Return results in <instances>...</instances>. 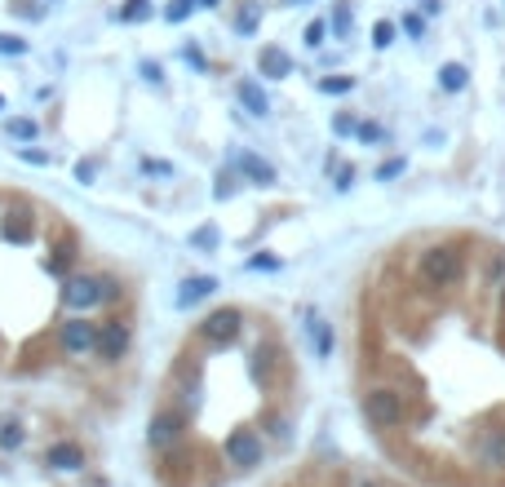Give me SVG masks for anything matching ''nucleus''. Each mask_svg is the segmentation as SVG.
<instances>
[{
  "label": "nucleus",
  "mask_w": 505,
  "mask_h": 487,
  "mask_svg": "<svg viewBox=\"0 0 505 487\" xmlns=\"http://www.w3.org/2000/svg\"><path fill=\"white\" fill-rule=\"evenodd\" d=\"M417 275H421V284H426V288H435V293L457 288V284H461V275H466V257H461L452 244H435V248H426V252H421Z\"/></svg>",
  "instance_id": "nucleus-1"
},
{
  "label": "nucleus",
  "mask_w": 505,
  "mask_h": 487,
  "mask_svg": "<svg viewBox=\"0 0 505 487\" xmlns=\"http://www.w3.org/2000/svg\"><path fill=\"white\" fill-rule=\"evenodd\" d=\"M116 297H120L116 279H103V275H67L62 279V306L67 310H94V306L116 301Z\"/></svg>",
  "instance_id": "nucleus-2"
},
{
  "label": "nucleus",
  "mask_w": 505,
  "mask_h": 487,
  "mask_svg": "<svg viewBox=\"0 0 505 487\" xmlns=\"http://www.w3.org/2000/svg\"><path fill=\"white\" fill-rule=\"evenodd\" d=\"M403 412H408V403H403V394H399L394 385H373V390H364V417H368V425L394 430V425H403Z\"/></svg>",
  "instance_id": "nucleus-3"
},
{
  "label": "nucleus",
  "mask_w": 505,
  "mask_h": 487,
  "mask_svg": "<svg viewBox=\"0 0 505 487\" xmlns=\"http://www.w3.org/2000/svg\"><path fill=\"white\" fill-rule=\"evenodd\" d=\"M240 333H244V310H236V306H222V310H213V315L200 324V337H204L213 351L231 346Z\"/></svg>",
  "instance_id": "nucleus-4"
},
{
  "label": "nucleus",
  "mask_w": 505,
  "mask_h": 487,
  "mask_svg": "<svg viewBox=\"0 0 505 487\" xmlns=\"http://www.w3.org/2000/svg\"><path fill=\"white\" fill-rule=\"evenodd\" d=\"M222 452H227V466H236V470H257L261 466V439L252 430H231Z\"/></svg>",
  "instance_id": "nucleus-5"
},
{
  "label": "nucleus",
  "mask_w": 505,
  "mask_h": 487,
  "mask_svg": "<svg viewBox=\"0 0 505 487\" xmlns=\"http://www.w3.org/2000/svg\"><path fill=\"white\" fill-rule=\"evenodd\" d=\"M182 430H186V417L182 412H155L151 417V425H146V443L155 448V452H164V448H173L178 439H182Z\"/></svg>",
  "instance_id": "nucleus-6"
},
{
  "label": "nucleus",
  "mask_w": 505,
  "mask_h": 487,
  "mask_svg": "<svg viewBox=\"0 0 505 487\" xmlns=\"http://www.w3.org/2000/svg\"><path fill=\"white\" fill-rule=\"evenodd\" d=\"M475 457H479L484 470L505 475V425H488V430H479V439H475Z\"/></svg>",
  "instance_id": "nucleus-7"
},
{
  "label": "nucleus",
  "mask_w": 505,
  "mask_h": 487,
  "mask_svg": "<svg viewBox=\"0 0 505 487\" xmlns=\"http://www.w3.org/2000/svg\"><path fill=\"white\" fill-rule=\"evenodd\" d=\"M58 342H62V351L67 355H89L94 351V342H98V324H89V319H67L62 324V333H58Z\"/></svg>",
  "instance_id": "nucleus-8"
},
{
  "label": "nucleus",
  "mask_w": 505,
  "mask_h": 487,
  "mask_svg": "<svg viewBox=\"0 0 505 487\" xmlns=\"http://www.w3.org/2000/svg\"><path fill=\"white\" fill-rule=\"evenodd\" d=\"M125 351H128V328H125V319H107V324L98 328L94 355H103L107 364H116V359H125Z\"/></svg>",
  "instance_id": "nucleus-9"
},
{
  "label": "nucleus",
  "mask_w": 505,
  "mask_h": 487,
  "mask_svg": "<svg viewBox=\"0 0 505 487\" xmlns=\"http://www.w3.org/2000/svg\"><path fill=\"white\" fill-rule=\"evenodd\" d=\"M45 466L49 470H62V475H76V470H85V448L80 443H54L49 452H45Z\"/></svg>",
  "instance_id": "nucleus-10"
},
{
  "label": "nucleus",
  "mask_w": 505,
  "mask_h": 487,
  "mask_svg": "<svg viewBox=\"0 0 505 487\" xmlns=\"http://www.w3.org/2000/svg\"><path fill=\"white\" fill-rule=\"evenodd\" d=\"M257 71H261L266 80H288V76H293V58H288L279 45H261V54H257Z\"/></svg>",
  "instance_id": "nucleus-11"
},
{
  "label": "nucleus",
  "mask_w": 505,
  "mask_h": 487,
  "mask_svg": "<svg viewBox=\"0 0 505 487\" xmlns=\"http://www.w3.org/2000/svg\"><path fill=\"white\" fill-rule=\"evenodd\" d=\"M218 293V279L213 275H191V279H182V288H178V310H191V306H200L204 297H213Z\"/></svg>",
  "instance_id": "nucleus-12"
},
{
  "label": "nucleus",
  "mask_w": 505,
  "mask_h": 487,
  "mask_svg": "<svg viewBox=\"0 0 505 487\" xmlns=\"http://www.w3.org/2000/svg\"><path fill=\"white\" fill-rule=\"evenodd\" d=\"M236 169L249 177L252 186H275L279 182V173H275V164L270 160H261V155H252V151H244L240 160H236Z\"/></svg>",
  "instance_id": "nucleus-13"
},
{
  "label": "nucleus",
  "mask_w": 505,
  "mask_h": 487,
  "mask_svg": "<svg viewBox=\"0 0 505 487\" xmlns=\"http://www.w3.org/2000/svg\"><path fill=\"white\" fill-rule=\"evenodd\" d=\"M236 98L244 103V111H249V116H257V120L270 111V98H266V89H261L257 80H240V85H236Z\"/></svg>",
  "instance_id": "nucleus-14"
},
{
  "label": "nucleus",
  "mask_w": 505,
  "mask_h": 487,
  "mask_svg": "<svg viewBox=\"0 0 505 487\" xmlns=\"http://www.w3.org/2000/svg\"><path fill=\"white\" fill-rule=\"evenodd\" d=\"M306 333H310V342H315V355H319V359H333V346H337L333 324H324L319 315H306Z\"/></svg>",
  "instance_id": "nucleus-15"
},
{
  "label": "nucleus",
  "mask_w": 505,
  "mask_h": 487,
  "mask_svg": "<svg viewBox=\"0 0 505 487\" xmlns=\"http://www.w3.org/2000/svg\"><path fill=\"white\" fill-rule=\"evenodd\" d=\"M466 85H470V71H466L461 62H443V67H439V89H443V94H461Z\"/></svg>",
  "instance_id": "nucleus-16"
},
{
  "label": "nucleus",
  "mask_w": 505,
  "mask_h": 487,
  "mask_svg": "<svg viewBox=\"0 0 505 487\" xmlns=\"http://www.w3.org/2000/svg\"><path fill=\"white\" fill-rule=\"evenodd\" d=\"M0 235L9 244H31V235H36V222L31 218H22V213H13L4 227H0Z\"/></svg>",
  "instance_id": "nucleus-17"
},
{
  "label": "nucleus",
  "mask_w": 505,
  "mask_h": 487,
  "mask_svg": "<svg viewBox=\"0 0 505 487\" xmlns=\"http://www.w3.org/2000/svg\"><path fill=\"white\" fill-rule=\"evenodd\" d=\"M328 27H333V36H337V40H351L355 18H351V4H346V0H337V4H333V22H328Z\"/></svg>",
  "instance_id": "nucleus-18"
},
{
  "label": "nucleus",
  "mask_w": 505,
  "mask_h": 487,
  "mask_svg": "<svg viewBox=\"0 0 505 487\" xmlns=\"http://www.w3.org/2000/svg\"><path fill=\"white\" fill-rule=\"evenodd\" d=\"M4 128H9V137H13V142H27V146L40 137V124L31 120V116H13V120L4 124Z\"/></svg>",
  "instance_id": "nucleus-19"
},
{
  "label": "nucleus",
  "mask_w": 505,
  "mask_h": 487,
  "mask_svg": "<svg viewBox=\"0 0 505 487\" xmlns=\"http://www.w3.org/2000/svg\"><path fill=\"white\" fill-rule=\"evenodd\" d=\"M22 443H27V430H22L18 421H0V448H4V452H18Z\"/></svg>",
  "instance_id": "nucleus-20"
},
{
  "label": "nucleus",
  "mask_w": 505,
  "mask_h": 487,
  "mask_svg": "<svg viewBox=\"0 0 505 487\" xmlns=\"http://www.w3.org/2000/svg\"><path fill=\"white\" fill-rule=\"evenodd\" d=\"M195 9H200L195 0H169V4H164V18H169V22H186Z\"/></svg>",
  "instance_id": "nucleus-21"
},
{
  "label": "nucleus",
  "mask_w": 505,
  "mask_h": 487,
  "mask_svg": "<svg viewBox=\"0 0 505 487\" xmlns=\"http://www.w3.org/2000/svg\"><path fill=\"white\" fill-rule=\"evenodd\" d=\"M218 227H200V231H191V248H200V252H213L218 248Z\"/></svg>",
  "instance_id": "nucleus-22"
},
{
  "label": "nucleus",
  "mask_w": 505,
  "mask_h": 487,
  "mask_svg": "<svg viewBox=\"0 0 505 487\" xmlns=\"http://www.w3.org/2000/svg\"><path fill=\"white\" fill-rule=\"evenodd\" d=\"M257 22H261V9H257V4H244V9H240V18H236V31H240V36H252V31H257Z\"/></svg>",
  "instance_id": "nucleus-23"
},
{
  "label": "nucleus",
  "mask_w": 505,
  "mask_h": 487,
  "mask_svg": "<svg viewBox=\"0 0 505 487\" xmlns=\"http://www.w3.org/2000/svg\"><path fill=\"white\" fill-rule=\"evenodd\" d=\"M355 89V76H324L319 80V94H351Z\"/></svg>",
  "instance_id": "nucleus-24"
},
{
  "label": "nucleus",
  "mask_w": 505,
  "mask_h": 487,
  "mask_svg": "<svg viewBox=\"0 0 505 487\" xmlns=\"http://www.w3.org/2000/svg\"><path fill=\"white\" fill-rule=\"evenodd\" d=\"M120 18H125V22H146V18H151V0H125Z\"/></svg>",
  "instance_id": "nucleus-25"
},
{
  "label": "nucleus",
  "mask_w": 505,
  "mask_h": 487,
  "mask_svg": "<svg viewBox=\"0 0 505 487\" xmlns=\"http://www.w3.org/2000/svg\"><path fill=\"white\" fill-rule=\"evenodd\" d=\"M0 54H4V58H22V54H27V40L13 36V31H0Z\"/></svg>",
  "instance_id": "nucleus-26"
},
{
  "label": "nucleus",
  "mask_w": 505,
  "mask_h": 487,
  "mask_svg": "<svg viewBox=\"0 0 505 487\" xmlns=\"http://www.w3.org/2000/svg\"><path fill=\"white\" fill-rule=\"evenodd\" d=\"M324 36H328V22H324V18H315V22H310V27L302 31L306 49H319V45H324Z\"/></svg>",
  "instance_id": "nucleus-27"
},
{
  "label": "nucleus",
  "mask_w": 505,
  "mask_h": 487,
  "mask_svg": "<svg viewBox=\"0 0 505 487\" xmlns=\"http://www.w3.org/2000/svg\"><path fill=\"white\" fill-rule=\"evenodd\" d=\"M373 45H377V49H390V45H394V22H390V18H381L377 27H373Z\"/></svg>",
  "instance_id": "nucleus-28"
},
{
  "label": "nucleus",
  "mask_w": 505,
  "mask_h": 487,
  "mask_svg": "<svg viewBox=\"0 0 505 487\" xmlns=\"http://www.w3.org/2000/svg\"><path fill=\"white\" fill-rule=\"evenodd\" d=\"M355 137H360V142H385V128L373 120H360L355 124Z\"/></svg>",
  "instance_id": "nucleus-29"
},
{
  "label": "nucleus",
  "mask_w": 505,
  "mask_h": 487,
  "mask_svg": "<svg viewBox=\"0 0 505 487\" xmlns=\"http://www.w3.org/2000/svg\"><path fill=\"white\" fill-rule=\"evenodd\" d=\"M488 284H493V288L505 284V252H493V257H488Z\"/></svg>",
  "instance_id": "nucleus-30"
},
{
  "label": "nucleus",
  "mask_w": 505,
  "mask_h": 487,
  "mask_svg": "<svg viewBox=\"0 0 505 487\" xmlns=\"http://www.w3.org/2000/svg\"><path fill=\"white\" fill-rule=\"evenodd\" d=\"M403 169H408V160H403V155H394V160H385V164H381L373 177H377V182H390V177H399Z\"/></svg>",
  "instance_id": "nucleus-31"
},
{
  "label": "nucleus",
  "mask_w": 505,
  "mask_h": 487,
  "mask_svg": "<svg viewBox=\"0 0 505 487\" xmlns=\"http://www.w3.org/2000/svg\"><path fill=\"white\" fill-rule=\"evenodd\" d=\"M403 31H408L412 40H421V31H426V22H421V13H403Z\"/></svg>",
  "instance_id": "nucleus-32"
},
{
  "label": "nucleus",
  "mask_w": 505,
  "mask_h": 487,
  "mask_svg": "<svg viewBox=\"0 0 505 487\" xmlns=\"http://www.w3.org/2000/svg\"><path fill=\"white\" fill-rule=\"evenodd\" d=\"M94 177H98V164H94V160H80V164H76V182H85V186H89Z\"/></svg>",
  "instance_id": "nucleus-33"
},
{
  "label": "nucleus",
  "mask_w": 505,
  "mask_h": 487,
  "mask_svg": "<svg viewBox=\"0 0 505 487\" xmlns=\"http://www.w3.org/2000/svg\"><path fill=\"white\" fill-rule=\"evenodd\" d=\"M249 270H279V257H266V252H257V257H249Z\"/></svg>",
  "instance_id": "nucleus-34"
},
{
  "label": "nucleus",
  "mask_w": 505,
  "mask_h": 487,
  "mask_svg": "<svg viewBox=\"0 0 505 487\" xmlns=\"http://www.w3.org/2000/svg\"><path fill=\"white\" fill-rule=\"evenodd\" d=\"M213 195H218V200L236 195V177H231V173H222V177H218V186H213Z\"/></svg>",
  "instance_id": "nucleus-35"
},
{
  "label": "nucleus",
  "mask_w": 505,
  "mask_h": 487,
  "mask_svg": "<svg viewBox=\"0 0 505 487\" xmlns=\"http://www.w3.org/2000/svg\"><path fill=\"white\" fill-rule=\"evenodd\" d=\"M355 124H360V120H351V116H337V120H333V133H337V137H355Z\"/></svg>",
  "instance_id": "nucleus-36"
},
{
  "label": "nucleus",
  "mask_w": 505,
  "mask_h": 487,
  "mask_svg": "<svg viewBox=\"0 0 505 487\" xmlns=\"http://www.w3.org/2000/svg\"><path fill=\"white\" fill-rule=\"evenodd\" d=\"M351 186H355V169L342 164V169H337V191H351Z\"/></svg>",
  "instance_id": "nucleus-37"
},
{
  "label": "nucleus",
  "mask_w": 505,
  "mask_h": 487,
  "mask_svg": "<svg viewBox=\"0 0 505 487\" xmlns=\"http://www.w3.org/2000/svg\"><path fill=\"white\" fill-rule=\"evenodd\" d=\"M18 160H27V164H45L49 155H45V151H31V146H18Z\"/></svg>",
  "instance_id": "nucleus-38"
},
{
  "label": "nucleus",
  "mask_w": 505,
  "mask_h": 487,
  "mask_svg": "<svg viewBox=\"0 0 505 487\" xmlns=\"http://www.w3.org/2000/svg\"><path fill=\"white\" fill-rule=\"evenodd\" d=\"M142 76H146L151 85H160V80H164V71H160V62H142Z\"/></svg>",
  "instance_id": "nucleus-39"
},
{
  "label": "nucleus",
  "mask_w": 505,
  "mask_h": 487,
  "mask_svg": "<svg viewBox=\"0 0 505 487\" xmlns=\"http://www.w3.org/2000/svg\"><path fill=\"white\" fill-rule=\"evenodd\" d=\"M270 434H275V439H288V421H284V417H270Z\"/></svg>",
  "instance_id": "nucleus-40"
},
{
  "label": "nucleus",
  "mask_w": 505,
  "mask_h": 487,
  "mask_svg": "<svg viewBox=\"0 0 505 487\" xmlns=\"http://www.w3.org/2000/svg\"><path fill=\"white\" fill-rule=\"evenodd\" d=\"M142 169H146V173H160V177H169V173H173V169H169V164H160V160H146Z\"/></svg>",
  "instance_id": "nucleus-41"
},
{
  "label": "nucleus",
  "mask_w": 505,
  "mask_h": 487,
  "mask_svg": "<svg viewBox=\"0 0 505 487\" xmlns=\"http://www.w3.org/2000/svg\"><path fill=\"white\" fill-rule=\"evenodd\" d=\"M421 13H439V0H421Z\"/></svg>",
  "instance_id": "nucleus-42"
},
{
  "label": "nucleus",
  "mask_w": 505,
  "mask_h": 487,
  "mask_svg": "<svg viewBox=\"0 0 505 487\" xmlns=\"http://www.w3.org/2000/svg\"><path fill=\"white\" fill-rule=\"evenodd\" d=\"M195 4H200V9H213V4H222V0H195Z\"/></svg>",
  "instance_id": "nucleus-43"
},
{
  "label": "nucleus",
  "mask_w": 505,
  "mask_h": 487,
  "mask_svg": "<svg viewBox=\"0 0 505 487\" xmlns=\"http://www.w3.org/2000/svg\"><path fill=\"white\" fill-rule=\"evenodd\" d=\"M497 301H501V315H505V284L497 288Z\"/></svg>",
  "instance_id": "nucleus-44"
},
{
  "label": "nucleus",
  "mask_w": 505,
  "mask_h": 487,
  "mask_svg": "<svg viewBox=\"0 0 505 487\" xmlns=\"http://www.w3.org/2000/svg\"><path fill=\"white\" fill-rule=\"evenodd\" d=\"M284 4H306V0H284Z\"/></svg>",
  "instance_id": "nucleus-45"
},
{
  "label": "nucleus",
  "mask_w": 505,
  "mask_h": 487,
  "mask_svg": "<svg viewBox=\"0 0 505 487\" xmlns=\"http://www.w3.org/2000/svg\"><path fill=\"white\" fill-rule=\"evenodd\" d=\"M0 111H4V94H0Z\"/></svg>",
  "instance_id": "nucleus-46"
}]
</instances>
